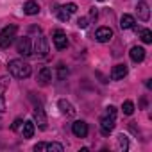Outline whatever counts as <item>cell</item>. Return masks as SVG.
I'll return each instance as SVG.
<instances>
[{
    "instance_id": "obj_31",
    "label": "cell",
    "mask_w": 152,
    "mask_h": 152,
    "mask_svg": "<svg viewBox=\"0 0 152 152\" xmlns=\"http://www.w3.org/2000/svg\"><path fill=\"white\" fill-rule=\"evenodd\" d=\"M100 2H104V0H100Z\"/></svg>"
},
{
    "instance_id": "obj_1",
    "label": "cell",
    "mask_w": 152,
    "mask_h": 152,
    "mask_svg": "<svg viewBox=\"0 0 152 152\" xmlns=\"http://www.w3.org/2000/svg\"><path fill=\"white\" fill-rule=\"evenodd\" d=\"M7 68H9V72L15 75V77H18V79H27L29 75H31V64L25 63L23 59H11L7 63Z\"/></svg>"
},
{
    "instance_id": "obj_27",
    "label": "cell",
    "mask_w": 152,
    "mask_h": 152,
    "mask_svg": "<svg viewBox=\"0 0 152 152\" xmlns=\"http://www.w3.org/2000/svg\"><path fill=\"white\" fill-rule=\"evenodd\" d=\"M77 25H79L81 29H86V27H88V18H79V20H77Z\"/></svg>"
},
{
    "instance_id": "obj_3",
    "label": "cell",
    "mask_w": 152,
    "mask_h": 152,
    "mask_svg": "<svg viewBox=\"0 0 152 152\" xmlns=\"http://www.w3.org/2000/svg\"><path fill=\"white\" fill-rule=\"evenodd\" d=\"M16 25H7L0 31V48H7L13 41H15V36H16Z\"/></svg>"
},
{
    "instance_id": "obj_13",
    "label": "cell",
    "mask_w": 152,
    "mask_h": 152,
    "mask_svg": "<svg viewBox=\"0 0 152 152\" xmlns=\"http://www.w3.org/2000/svg\"><path fill=\"white\" fill-rule=\"evenodd\" d=\"M129 56H131V59L134 63H141L145 59V48L143 47H132L131 52H129Z\"/></svg>"
},
{
    "instance_id": "obj_23",
    "label": "cell",
    "mask_w": 152,
    "mask_h": 152,
    "mask_svg": "<svg viewBox=\"0 0 152 152\" xmlns=\"http://www.w3.org/2000/svg\"><path fill=\"white\" fill-rule=\"evenodd\" d=\"M45 150H54V152H63L61 143H45Z\"/></svg>"
},
{
    "instance_id": "obj_15",
    "label": "cell",
    "mask_w": 152,
    "mask_h": 152,
    "mask_svg": "<svg viewBox=\"0 0 152 152\" xmlns=\"http://www.w3.org/2000/svg\"><path fill=\"white\" fill-rule=\"evenodd\" d=\"M23 13H25V15H29V16L38 15V13H39V6L34 2V0H29V2H25V4H23Z\"/></svg>"
},
{
    "instance_id": "obj_25",
    "label": "cell",
    "mask_w": 152,
    "mask_h": 152,
    "mask_svg": "<svg viewBox=\"0 0 152 152\" xmlns=\"http://www.w3.org/2000/svg\"><path fill=\"white\" fill-rule=\"evenodd\" d=\"M22 125H23V120H22V118H16L11 129H13V131H20V127H22Z\"/></svg>"
},
{
    "instance_id": "obj_9",
    "label": "cell",
    "mask_w": 152,
    "mask_h": 152,
    "mask_svg": "<svg viewBox=\"0 0 152 152\" xmlns=\"http://www.w3.org/2000/svg\"><path fill=\"white\" fill-rule=\"evenodd\" d=\"M95 38H97V41H100V43H107V41L113 38V31H111L109 27H100V29L95 32Z\"/></svg>"
},
{
    "instance_id": "obj_17",
    "label": "cell",
    "mask_w": 152,
    "mask_h": 152,
    "mask_svg": "<svg viewBox=\"0 0 152 152\" xmlns=\"http://www.w3.org/2000/svg\"><path fill=\"white\" fill-rule=\"evenodd\" d=\"M34 129H36L34 127V122H31V120L29 122H23V131H22L23 132V138H32L34 136Z\"/></svg>"
},
{
    "instance_id": "obj_18",
    "label": "cell",
    "mask_w": 152,
    "mask_h": 152,
    "mask_svg": "<svg viewBox=\"0 0 152 152\" xmlns=\"http://www.w3.org/2000/svg\"><path fill=\"white\" fill-rule=\"evenodd\" d=\"M140 36H141V41L143 43H152V32L148 29H140Z\"/></svg>"
},
{
    "instance_id": "obj_22",
    "label": "cell",
    "mask_w": 152,
    "mask_h": 152,
    "mask_svg": "<svg viewBox=\"0 0 152 152\" xmlns=\"http://www.w3.org/2000/svg\"><path fill=\"white\" fill-rule=\"evenodd\" d=\"M118 147H120V150H127L129 148V141H127V136H124V134H118Z\"/></svg>"
},
{
    "instance_id": "obj_29",
    "label": "cell",
    "mask_w": 152,
    "mask_h": 152,
    "mask_svg": "<svg viewBox=\"0 0 152 152\" xmlns=\"http://www.w3.org/2000/svg\"><path fill=\"white\" fill-rule=\"evenodd\" d=\"M34 150H36V152H39V150H45V143H38V145H34Z\"/></svg>"
},
{
    "instance_id": "obj_7",
    "label": "cell",
    "mask_w": 152,
    "mask_h": 152,
    "mask_svg": "<svg viewBox=\"0 0 152 152\" xmlns=\"http://www.w3.org/2000/svg\"><path fill=\"white\" fill-rule=\"evenodd\" d=\"M54 45H56L57 50H64L68 47V38H66V34L63 31H56L54 32Z\"/></svg>"
},
{
    "instance_id": "obj_20",
    "label": "cell",
    "mask_w": 152,
    "mask_h": 152,
    "mask_svg": "<svg viewBox=\"0 0 152 152\" xmlns=\"http://www.w3.org/2000/svg\"><path fill=\"white\" fill-rule=\"evenodd\" d=\"M56 11H57V16H59V20H61V22H68V18H70V13L64 9V6H63V7H57Z\"/></svg>"
},
{
    "instance_id": "obj_11",
    "label": "cell",
    "mask_w": 152,
    "mask_h": 152,
    "mask_svg": "<svg viewBox=\"0 0 152 152\" xmlns=\"http://www.w3.org/2000/svg\"><path fill=\"white\" fill-rule=\"evenodd\" d=\"M127 75V66L125 64H116V66H113V70H111V79L113 81H120V79H124Z\"/></svg>"
},
{
    "instance_id": "obj_16",
    "label": "cell",
    "mask_w": 152,
    "mask_h": 152,
    "mask_svg": "<svg viewBox=\"0 0 152 152\" xmlns=\"http://www.w3.org/2000/svg\"><path fill=\"white\" fill-rule=\"evenodd\" d=\"M136 22H134V16H131V15H124L122 18H120V27L125 31V29H132V25H134Z\"/></svg>"
},
{
    "instance_id": "obj_28",
    "label": "cell",
    "mask_w": 152,
    "mask_h": 152,
    "mask_svg": "<svg viewBox=\"0 0 152 152\" xmlns=\"http://www.w3.org/2000/svg\"><path fill=\"white\" fill-rule=\"evenodd\" d=\"M6 111V100H4V97L0 95V113H4Z\"/></svg>"
},
{
    "instance_id": "obj_2",
    "label": "cell",
    "mask_w": 152,
    "mask_h": 152,
    "mask_svg": "<svg viewBox=\"0 0 152 152\" xmlns=\"http://www.w3.org/2000/svg\"><path fill=\"white\" fill-rule=\"evenodd\" d=\"M115 122H116V107L109 106V107H106V113L100 120V132L104 136H109L111 131L115 129Z\"/></svg>"
},
{
    "instance_id": "obj_21",
    "label": "cell",
    "mask_w": 152,
    "mask_h": 152,
    "mask_svg": "<svg viewBox=\"0 0 152 152\" xmlns=\"http://www.w3.org/2000/svg\"><path fill=\"white\" fill-rule=\"evenodd\" d=\"M122 109H124V115H127V116H129V115H132V113H134V104H132L131 100H125V102H124V106H122Z\"/></svg>"
},
{
    "instance_id": "obj_30",
    "label": "cell",
    "mask_w": 152,
    "mask_h": 152,
    "mask_svg": "<svg viewBox=\"0 0 152 152\" xmlns=\"http://www.w3.org/2000/svg\"><path fill=\"white\" fill-rule=\"evenodd\" d=\"M97 15H99V13H97V9H91V11H90V18H91V20H95V18H97Z\"/></svg>"
},
{
    "instance_id": "obj_4",
    "label": "cell",
    "mask_w": 152,
    "mask_h": 152,
    "mask_svg": "<svg viewBox=\"0 0 152 152\" xmlns=\"http://www.w3.org/2000/svg\"><path fill=\"white\" fill-rule=\"evenodd\" d=\"M34 52L38 56H47L48 54V41L45 36H38L34 41Z\"/></svg>"
},
{
    "instance_id": "obj_19",
    "label": "cell",
    "mask_w": 152,
    "mask_h": 152,
    "mask_svg": "<svg viewBox=\"0 0 152 152\" xmlns=\"http://www.w3.org/2000/svg\"><path fill=\"white\" fill-rule=\"evenodd\" d=\"M9 83H11V79L7 77V75L0 77V95H4V93H6V90L9 88Z\"/></svg>"
},
{
    "instance_id": "obj_12",
    "label": "cell",
    "mask_w": 152,
    "mask_h": 152,
    "mask_svg": "<svg viewBox=\"0 0 152 152\" xmlns=\"http://www.w3.org/2000/svg\"><path fill=\"white\" fill-rule=\"evenodd\" d=\"M136 11H138V18H140L141 22H148V18H150V9H148V4H147V2H140L138 7H136Z\"/></svg>"
},
{
    "instance_id": "obj_26",
    "label": "cell",
    "mask_w": 152,
    "mask_h": 152,
    "mask_svg": "<svg viewBox=\"0 0 152 152\" xmlns=\"http://www.w3.org/2000/svg\"><path fill=\"white\" fill-rule=\"evenodd\" d=\"M64 9L70 13V15H73V13H77V6H75V4H66L64 6Z\"/></svg>"
},
{
    "instance_id": "obj_14",
    "label": "cell",
    "mask_w": 152,
    "mask_h": 152,
    "mask_svg": "<svg viewBox=\"0 0 152 152\" xmlns=\"http://www.w3.org/2000/svg\"><path fill=\"white\" fill-rule=\"evenodd\" d=\"M59 109H61V113L63 115H66V116H73L75 115V107L68 102V100H59Z\"/></svg>"
},
{
    "instance_id": "obj_8",
    "label": "cell",
    "mask_w": 152,
    "mask_h": 152,
    "mask_svg": "<svg viewBox=\"0 0 152 152\" xmlns=\"http://www.w3.org/2000/svg\"><path fill=\"white\" fill-rule=\"evenodd\" d=\"M32 116H34V122L38 124V127H39L41 131H45V129H47V116H45V111L38 106V107L34 109Z\"/></svg>"
},
{
    "instance_id": "obj_6",
    "label": "cell",
    "mask_w": 152,
    "mask_h": 152,
    "mask_svg": "<svg viewBox=\"0 0 152 152\" xmlns=\"http://www.w3.org/2000/svg\"><path fill=\"white\" fill-rule=\"evenodd\" d=\"M72 132L77 136V138H86L88 136V124L79 120V122H73L72 124Z\"/></svg>"
},
{
    "instance_id": "obj_5",
    "label": "cell",
    "mask_w": 152,
    "mask_h": 152,
    "mask_svg": "<svg viewBox=\"0 0 152 152\" xmlns=\"http://www.w3.org/2000/svg\"><path fill=\"white\" fill-rule=\"evenodd\" d=\"M16 50H18V54H22V56H31V54H32L31 39H29L27 36H25V38H20L18 43H16Z\"/></svg>"
},
{
    "instance_id": "obj_24",
    "label": "cell",
    "mask_w": 152,
    "mask_h": 152,
    "mask_svg": "<svg viewBox=\"0 0 152 152\" xmlns=\"http://www.w3.org/2000/svg\"><path fill=\"white\" fill-rule=\"evenodd\" d=\"M66 75H68V68H66L64 64H59V66H57V77H59V81L66 79Z\"/></svg>"
},
{
    "instance_id": "obj_10",
    "label": "cell",
    "mask_w": 152,
    "mask_h": 152,
    "mask_svg": "<svg viewBox=\"0 0 152 152\" xmlns=\"http://www.w3.org/2000/svg\"><path fill=\"white\" fill-rule=\"evenodd\" d=\"M50 81H52V72H50V68L43 66V68L38 72V83H39L41 86H47Z\"/></svg>"
}]
</instances>
